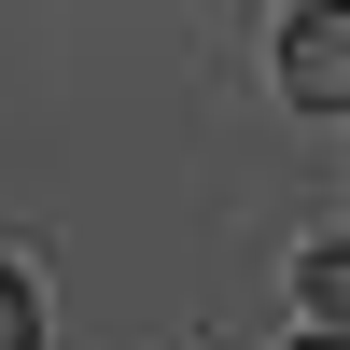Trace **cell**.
I'll return each instance as SVG.
<instances>
[{
    "mask_svg": "<svg viewBox=\"0 0 350 350\" xmlns=\"http://www.w3.org/2000/svg\"><path fill=\"white\" fill-rule=\"evenodd\" d=\"M280 84H295V112H350V14H336V0H308V14H295Z\"/></svg>",
    "mask_w": 350,
    "mask_h": 350,
    "instance_id": "cell-1",
    "label": "cell"
},
{
    "mask_svg": "<svg viewBox=\"0 0 350 350\" xmlns=\"http://www.w3.org/2000/svg\"><path fill=\"white\" fill-rule=\"evenodd\" d=\"M0 350H42V295H28L14 267H0Z\"/></svg>",
    "mask_w": 350,
    "mask_h": 350,
    "instance_id": "cell-2",
    "label": "cell"
},
{
    "mask_svg": "<svg viewBox=\"0 0 350 350\" xmlns=\"http://www.w3.org/2000/svg\"><path fill=\"white\" fill-rule=\"evenodd\" d=\"M295 350H336V323H323V336H295Z\"/></svg>",
    "mask_w": 350,
    "mask_h": 350,
    "instance_id": "cell-3",
    "label": "cell"
}]
</instances>
